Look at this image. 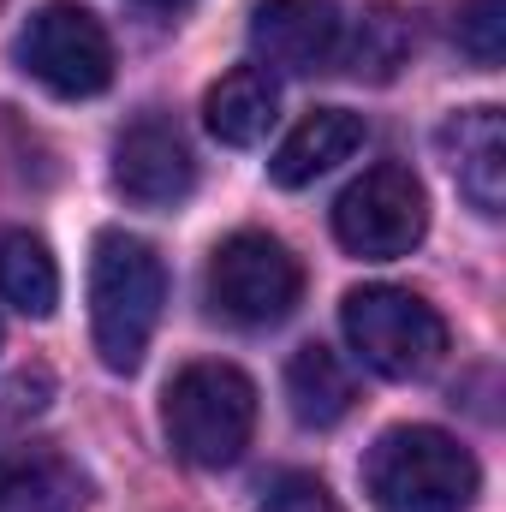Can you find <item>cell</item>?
<instances>
[{
    "mask_svg": "<svg viewBox=\"0 0 506 512\" xmlns=\"http://www.w3.org/2000/svg\"><path fill=\"white\" fill-rule=\"evenodd\" d=\"M167 304V268L149 239L108 227L90 256V334L114 376H131L155 340Z\"/></svg>",
    "mask_w": 506,
    "mask_h": 512,
    "instance_id": "1",
    "label": "cell"
},
{
    "mask_svg": "<svg viewBox=\"0 0 506 512\" xmlns=\"http://www.w3.org/2000/svg\"><path fill=\"white\" fill-rule=\"evenodd\" d=\"M364 489H370L376 512H471L483 471L447 429L399 423L370 447Z\"/></svg>",
    "mask_w": 506,
    "mask_h": 512,
    "instance_id": "2",
    "label": "cell"
},
{
    "mask_svg": "<svg viewBox=\"0 0 506 512\" xmlns=\"http://www.w3.org/2000/svg\"><path fill=\"white\" fill-rule=\"evenodd\" d=\"M167 441L185 465L221 471L251 447L256 429V387L245 370L233 364H185L167 382V405H161Z\"/></svg>",
    "mask_w": 506,
    "mask_h": 512,
    "instance_id": "3",
    "label": "cell"
},
{
    "mask_svg": "<svg viewBox=\"0 0 506 512\" xmlns=\"http://www.w3.org/2000/svg\"><path fill=\"white\" fill-rule=\"evenodd\" d=\"M340 328L352 352L387 376V382H417L447 358V322L429 298L405 286H358L340 304Z\"/></svg>",
    "mask_w": 506,
    "mask_h": 512,
    "instance_id": "4",
    "label": "cell"
},
{
    "mask_svg": "<svg viewBox=\"0 0 506 512\" xmlns=\"http://www.w3.org/2000/svg\"><path fill=\"white\" fill-rule=\"evenodd\" d=\"M12 60L54 96L84 102L102 96L114 84V42L102 30V18L78 0H48L42 12H30V24L12 42Z\"/></svg>",
    "mask_w": 506,
    "mask_h": 512,
    "instance_id": "5",
    "label": "cell"
},
{
    "mask_svg": "<svg viewBox=\"0 0 506 512\" xmlns=\"http://www.w3.org/2000/svg\"><path fill=\"white\" fill-rule=\"evenodd\" d=\"M429 233V197L405 161H376L334 203V239L364 262L411 256Z\"/></svg>",
    "mask_w": 506,
    "mask_h": 512,
    "instance_id": "6",
    "label": "cell"
},
{
    "mask_svg": "<svg viewBox=\"0 0 506 512\" xmlns=\"http://www.w3.org/2000/svg\"><path fill=\"white\" fill-rule=\"evenodd\" d=\"M304 268L274 233H233L209 256V304L239 328H274L298 310Z\"/></svg>",
    "mask_w": 506,
    "mask_h": 512,
    "instance_id": "7",
    "label": "cell"
},
{
    "mask_svg": "<svg viewBox=\"0 0 506 512\" xmlns=\"http://www.w3.org/2000/svg\"><path fill=\"white\" fill-rule=\"evenodd\" d=\"M114 191L137 209H173L197 191V155L185 131L161 114H143L114 137Z\"/></svg>",
    "mask_w": 506,
    "mask_h": 512,
    "instance_id": "8",
    "label": "cell"
},
{
    "mask_svg": "<svg viewBox=\"0 0 506 512\" xmlns=\"http://www.w3.org/2000/svg\"><path fill=\"white\" fill-rule=\"evenodd\" d=\"M346 36L340 0H256L251 12V48L262 72H286V78H310L322 66H334Z\"/></svg>",
    "mask_w": 506,
    "mask_h": 512,
    "instance_id": "9",
    "label": "cell"
},
{
    "mask_svg": "<svg viewBox=\"0 0 506 512\" xmlns=\"http://www.w3.org/2000/svg\"><path fill=\"white\" fill-rule=\"evenodd\" d=\"M441 155L465 191V203L477 215H501L506 209V126H501V108H459L447 126H441Z\"/></svg>",
    "mask_w": 506,
    "mask_h": 512,
    "instance_id": "10",
    "label": "cell"
},
{
    "mask_svg": "<svg viewBox=\"0 0 506 512\" xmlns=\"http://www.w3.org/2000/svg\"><path fill=\"white\" fill-rule=\"evenodd\" d=\"M364 120L352 114V108H316V114H304L298 126L286 131V143L274 149V161H268V179L274 185H286V191H298V185H316L322 173H334L340 161H352L358 149H364Z\"/></svg>",
    "mask_w": 506,
    "mask_h": 512,
    "instance_id": "11",
    "label": "cell"
},
{
    "mask_svg": "<svg viewBox=\"0 0 506 512\" xmlns=\"http://www.w3.org/2000/svg\"><path fill=\"white\" fill-rule=\"evenodd\" d=\"M274 108H280V96H274V78H268L262 66H233V72L203 96V120H209V131H215L227 149L262 143L268 126H274Z\"/></svg>",
    "mask_w": 506,
    "mask_h": 512,
    "instance_id": "12",
    "label": "cell"
},
{
    "mask_svg": "<svg viewBox=\"0 0 506 512\" xmlns=\"http://www.w3.org/2000/svg\"><path fill=\"white\" fill-rule=\"evenodd\" d=\"M286 399H292V417L304 429H334L352 405H358V387H352V370L340 352L328 346H304L292 352L286 364Z\"/></svg>",
    "mask_w": 506,
    "mask_h": 512,
    "instance_id": "13",
    "label": "cell"
},
{
    "mask_svg": "<svg viewBox=\"0 0 506 512\" xmlns=\"http://www.w3.org/2000/svg\"><path fill=\"white\" fill-rule=\"evenodd\" d=\"M0 298L24 316H54L60 304V268L48 245L24 227H0Z\"/></svg>",
    "mask_w": 506,
    "mask_h": 512,
    "instance_id": "14",
    "label": "cell"
},
{
    "mask_svg": "<svg viewBox=\"0 0 506 512\" xmlns=\"http://www.w3.org/2000/svg\"><path fill=\"white\" fill-rule=\"evenodd\" d=\"M411 18L399 12V6H370L358 24H352V36H340V66L352 72V78H364V84H387L405 60H411Z\"/></svg>",
    "mask_w": 506,
    "mask_h": 512,
    "instance_id": "15",
    "label": "cell"
},
{
    "mask_svg": "<svg viewBox=\"0 0 506 512\" xmlns=\"http://www.w3.org/2000/svg\"><path fill=\"white\" fill-rule=\"evenodd\" d=\"M84 477L66 459H36L24 471H0V512H78Z\"/></svg>",
    "mask_w": 506,
    "mask_h": 512,
    "instance_id": "16",
    "label": "cell"
},
{
    "mask_svg": "<svg viewBox=\"0 0 506 512\" xmlns=\"http://www.w3.org/2000/svg\"><path fill=\"white\" fill-rule=\"evenodd\" d=\"M453 36H459V48H465L477 66H501V54H506V0H465Z\"/></svg>",
    "mask_w": 506,
    "mask_h": 512,
    "instance_id": "17",
    "label": "cell"
},
{
    "mask_svg": "<svg viewBox=\"0 0 506 512\" xmlns=\"http://www.w3.org/2000/svg\"><path fill=\"white\" fill-rule=\"evenodd\" d=\"M256 512H340V501L328 495L322 477H310V471H286V477L268 483V495H262V507Z\"/></svg>",
    "mask_w": 506,
    "mask_h": 512,
    "instance_id": "18",
    "label": "cell"
},
{
    "mask_svg": "<svg viewBox=\"0 0 506 512\" xmlns=\"http://www.w3.org/2000/svg\"><path fill=\"white\" fill-rule=\"evenodd\" d=\"M149 6H185V0H149Z\"/></svg>",
    "mask_w": 506,
    "mask_h": 512,
    "instance_id": "19",
    "label": "cell"
},
{
    "mask_svg": "<svg viewBox=\"0 0 506 512\" xmlns=\"http://www.w3.org/2000/svg\"><path fill=\"white\" fill-rule=\"evenodd\" d=\"M0 6H6V0H0Z\"/></svg>",
    "mask_w": 506,
    "mask_h": 512,
    "instance_id": "20",
    "label": "cell"
}]
</instances>
